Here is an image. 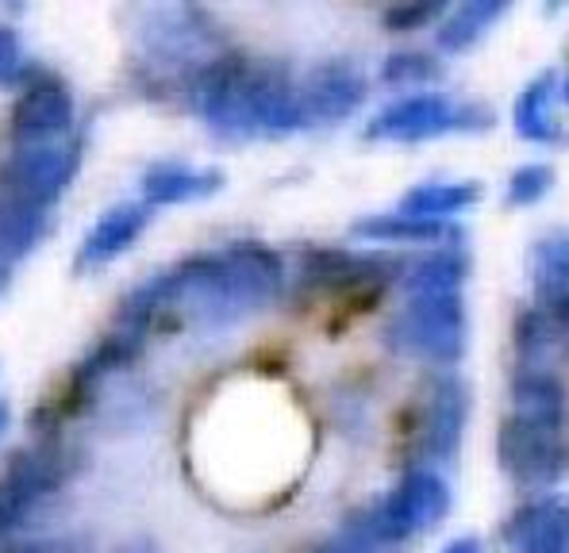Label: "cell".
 Returning a JSON list of instances; mask_svg holds the SVG:
<instances>
[{
    "label": "cell",
    "mask_w": 569,
    "mask_h": 553,
    "mask_svg": "<svg viewBox=\"0 0 569 553\" xmlns=\"http://www.w3.org/2000/svg\"><path fill=\"white\" fill-rule=\"evenodd\" d=\"M405 265L389 262L378 254H350V250L335 247H308L297 258V273L292 281L305 292H358V289H378L385 281H397Z\"/></svg>",
    "instance_id": "13"
},
{
    "label": "cell",
    "mask_w": 569,
    "mask_h": 553,
    "mask_svg": "<svg viewBox=\"0 0 569 553\" xmlns=\"http://www.w3.org/2000/svg\"><path fill=\"white\" fill-rule=\"evenodd\" d=\"M81 170V139L50 147H16L0 158V197L23 200L36 208H54Z\"/></svg>",
    "instance_id": "10"
},
{
    "label": "cell",
    "mask_w": 569,
    "mask_h": 553,
    "mask_svg": "<svg viewBox=\"0 0 569 553\" xmlns=\"http://www.w3.org/2000/svg\"><path fill=\"white\" fill-rule=\"evenodd\" d=\"M442 73V62L427 50H392L381 62V86L389 89H412L427 86Z\"/></svg>",
    "instance_id": "25"
},
{
    "label": "cell",
    "mask_w": 569,
    "mask_h": 553,
    "mask_svg": "<svg viewBox=\"0 0 569 553\" xmlns=\"http://www.w3.org/2000/svg\"><path fill=\"white\" fill-rule=\"evenodd\" d=\"M370 97V81L350 58H328L308 66L305 78H297L300 128L323 131L335 123H347Z\"/></svg>",
    "instance_id": "11"
},
{
    "label": "cell",
    "mask_w": 569,
    "mask_h": 553,
    "mask_svg": "<svg viewBox=\"0 0 569 553\" xmlns=\"http://www.w3.org/2000/svg\"><path fill=\"white\" fill-rule=\"evenodd\" d=\"M531 289H535V300L569 296V231L547 234L542 242H535Z\"/></svg>",
    "instance_id": "24"
},
{
    "label": "cell",
    "mask_w": 569,
    "mask_h": 553,
    "mask_svg": "<svg viewBox=\"0 0 569 553\" xmlns=\"http://www.w3.org/2000/svg\"><path fill=\"white\" fill-rule=\"evenodd\" d=\"M312 553H370V550H362V546H355L350 539H342V534H335V539H328L323 546H316Z\"/></svg>",
    "instance_id": "32"
},
{
    "label": "cell",
    "mask_w": 569,
    "mask_h": 553,
    "mask_svg": "<svg viewBox=\"0 0 569 553\" xmlns=\"http://www.w3.org/2000/svg\"><path fill=\"white\" fill-rule=\"evenodd\" d=\"M466 415H470V392L466 381H458L450 369L427 376L423 396L416 404L412 419V461L416 469L447 465L458 454V442L466 431Z\"/></svg>",
    "instance_id": "9"
},
{
    "label": "cell",
    "mask_w": 569,
    "mask_h": 553,
    "mask_svg": "<svg viewBox=\"0 0 569 553\" xmlns=\"http://www.w3.org/2000/svg\"><path fill=\"white\" fill-rule=\"evenodd\" d=\"M8 276H12V270H8V265H0V296L8 292Z\"/></svg>",
    "instance_id": "34"
},
{
    "label": "cell",
    "mask_w": 569,
    "mask_h": 553,
    "mask_svg": "<svg viewBox=\"0 0 569 553\" xmlns=\"http://www.w3.org/2000/svg\"><path fill=\"white\" fill-rule=\"evenodd\" d=\"M150 220H154V208L142 204V200H120V204L104 208L93 220V228L86 231V239H81L73 270L97 273V270H104V265L120 262V258L142 239Z\"/></svg>",
    "instance_id": "15"
},
{
    "label": "cell",
    "mask_w": 569,
    "mask_h": 553,
    "mask_svg": "<svg viewBox=\"0 0 569 553\" xmlns=\"http://www.w3.org/2000/svg\"><path fill=\"white\" fill-rule=\"evenodd\" d=\"M81 454L66 439H36L12 450L0 469V546L47 515V507L73 481Z\"/></svg>",
    "instance_id": "4"
},
{
    "label": "cell",
    "mask_w": 569,
    "mask_h": 553,
    "mask_svg": "<svg viewBox=\"0 0 569 553\" xmlns=\"http://www.w3.org/2000/svg\"><path fill=\"white\" fill-rule=\"evenodd\" d=\"M50 228H54V220H50L47 208L0 197V265L12 270L16 262L36 254L50 239Z\"/></svg>",
    "instance_id": "21"
},
{
    "label": "cell",
    "mask_w": 569,
    "mask_h": 553,
    "mask_svg": "<svg viewBox=\"0 0 569 553\" xmlns=\"http://www.w3.org/2000/svg\"><path fill=\"white\" fill-rule=\"evenodd\" d=\"M228 173L216 170V165H189L178 158H162V162H150L139 178L142 204L150 208H173V204H197L216 192H223Z\"/></svg>",
    "instance_id": "16"
},
{
    "label": "cell",
    "mask_w": 569,
    "mask_h": 553,
    "mask_svg": "<svg viewBox=\"0 0 569 553\" xmlns=\"http://www.w3.org/2000/svg\"><path fill=\"white\" fill-rule=\"evenodd\" d=\"M186 104L212 135L228 142L289 139L300 128L297 73L284 62L220 50L181 86Z\"/></svg>",
    "instance_id": "2"
},
{
    "label": "cell",
    "mask_w": 569,
    "mask_h": 553,
    "mask_svg": "<svg viewBox=\"0 0 569 553\" xmlns=\"http://www.w3.org/2000/svg\"><path fill=\"white\" fill-rule=\"evenodd\" d=\"M508 400H512V415L527 419V423L569 431V389L555 369L516 365L512 381H508Z\"/></svg>",
    "instance_id": "17"
},
{
    "label": "cell",
    "mask_w": 569,
    "mask_h": 553,
    "mask_svg": "<svg viewBox=\"0 0 569 553\" xmlns=\"http://www.w3.org/2000/svg\"><path fill=\"white\" fill-rule=\"evenodd\" d=\"M139 39H142V50H147L150 70H173L181 86H186L208 58L220 54V50H216L220 47L216 20L204 8H192V4L142 12Z\"/></svg>",
    "instance_id": "7"
},
{
    "label": "cell",
    "mask_w": 569,
    "mask_h": 553,
    "mask_svg": "<svg viewBox=\"0 0 569 553\" xmlns=\"http://www.w3.org/2000/svg\"><path fill=\"white\" fill-rule=\"evenodd\" d=\"M0 553H86L78 539H16L4 542Z\"/></svg>",
    "instance_id": "29"
},
{
    "label": "cell",
    "mask_w": 569,
    "mask_h": 553,
    "mask_svg": "<svg viewBox=\"0 0 569 553\" xmlns=\"http://www.w3.org/2000/svg\"><path fill=\"white\" fill-rule=\"evenodd\" d=\"M497 458L505 476L523 492H555L569 476V431L508 412L500 419Z\"/></svg>",
    "instance_id": "8"
},
{
    "label": "cell",
    "mask_w": 569,
    "mask_h": 553,
    "mask_svg": "<svg viewBox=\"0 0 569 553\" xmlns=\"http://www.w3.org/2000/svg\"><path fill=\"white\" fill-rule=\"evenodd\" d=\"M550 189H555V165L527 162L520 170H512V178H508L505 204L508 208H535L539 200L550 197Z\"/></svg>",
    "instance_id": "26"
},
{
    "label": "cell",
    "mask_w": 569,
    "mask_h": 553,
    "mask_svg": "<svg viewBox=\"0 0 569 553\" xmlns=\"http://www.w3.org/2000/svg\"><path fill=\"white\" fill-rule=\"evenodd\" d=\"M535 308H539L542 315H547V323L558 331V339L569 346V296H555V300H535Z\"/></svg>",
    "instance_id": "30"
},
{
    "label": "cell",
    "mask_w": 569,
    "mask_h": 553,
    "mask_svg": "<svg viewBox=\"0 0 569 553\" xmlns=\"http://www.w3.org/2000/svg\"><path fill=\"white\" fill-rule=\"evenodd\" d=\"M466 276H470V250H462L458 242H442L416 258L412 265H405L400 289L405 296H455L462 292Z\"/></svg>",
    "instance_id": "19"
},
{
    "label": "cell",
    "mask_w": 569,
    "mask_h": 553,
    "mask_svg": "<svg viewBox=\"0 0 569 553\" xmlns=\"http://www.w3.org/2000/svg\"><path fill=\"white\" fill-rule=\"evenodd\" d=\"M455 492H450L447 476L439 469H405L392 492H385L373 504L355 507L342 519V539L355 546L381 553L389 546H405V542L420 539V534L435 531L442 519L450 515Z\"/></svg>",
    "instance_id": "3"
},
{
    "label": "cell",
    "mask_w": 569,
    "mask_h": 553,
    "mask_svg": "<svg viewBox=\"0 0 569 553\" xmlns=\"http://www.w3.org/2000/svg\"><path fill=\"white\" fill-rule=\"evenodd\" d=\"M497 123L492 108H485L481 100H450L447 92H408L397 97L392 104H385L362 135L370 142H431L447 135H485Z\"/></svg>",
    "instance_id": "5"
},
{
    "label": "cell",
    "mask_w": 569,
    "mask_h": 553,
    "mask_svg": "<svg viewBox=\"0 0 569 553\" xmlns=\"http://www.w3.org/2000/svg\"><path fill=\"white\" fill-rule=\"evenodd\" d=\"M508 553H569V500L562 492L527 496L500 526Z\"/></svg>",
    "instance_id": "14"
},
{
    "label": "cell",
    "mask_w": 569,
    "mask_h": 553,
    "mask_svg": "<svg viewBox=\"0 0 569 553\" xmlns=\"http://www.w3.org/2000/svg\"><path fill=\"white\" fill-rule=\"evenodd\" d=\"M485 197L481 181H423L400 197L397 212L420 215V220H450V215L470 212Z\"/></svg>",
    "instance_id": "23"
},
{
    "label": "cell",
    "mask_w": 569,
    "mask_h": 553,
    "mask_svg": "<svg viewBox=\"0 0 569 553\" xmlns=\"http://www.w3.org/2000/svg\"><path fill=\"white\" fill-rule=\"evenodd\" d=\"M350 234L362 242H408V247H442V242H455L458 228L450 220H420V215H405V212H381V215H366V220L350 223Z\"/></svg>",
    "instance_id": "20"
},
{
    "label": "cell",
    "mask_w": 569,
    "mask_h": 553,
    "mask_svg": "<svg viewBox=\"0 0 569 553\" xmlns=\"http://www.w3.org/2000/svg\"><path fill=\"white\" fill-rule=\"evenodd\" d=\"M73 123H78V100H73V92L54 73H36L12 104L8 139H12V150L50 147V142L73 139Z\"/></svg>",
    "instance_id": "12"
},
{
    "label": "cell",
    "mask_w": 569,
    "mask_h": 553,
    "mask_svg": "<svg viewBox=\"0 0 569 553\" xmlns=\"http://www.w3.org/2000/svg\"><path fill=\"white\" fill-rule=\"evenodd\" d=\"M466 300L455 296H408L405 308L385 326L389 350L405 358H416L435 369H455L466 358Z\"/></svg>",
    "instance_id": "6"
},
{
    "label": "cell",
    "mask_w": 569,
    "mask_h": 553,
    "mask_svg": "<svg viewBox=\"0 0 569 553\" xmlns=\"http://www.w3.org/2000/svg\"><path fill=\"white\" fill-rule=\"evenodd\" d=\"M8 423H12V412H8V404H4V400H0V439H4Z\"/></svg>",
    "instance_id": "33"
},
{
    "label": "cell",
    "mask_w": 569,
    "mask_h": 553,
    "mask_svg": "<svg viewBox=\"0 0 569 553\" xmlns=\"http://www.w3.org/2000/svg\"><path fill=\"white\" fill-rule=\"evenodd\" d=\"M31 78H36V66L23 54L20 36L0 28V89H23Z\"/></svg>",
    "instance_id": "28"
},
{
    "label": "cell",
    "mask_w": 569,
    "mask_h": 553,
    "mask_svg": "<svg viewBox=\"0 0 569 553\" xmlns=\"http://www.w3.org/2000/svg\"><path fill=\"white\" fill-rule=\"evenodd\" d=\"M442 16H447L442 0H412V4H389L381 12V23L392 36H412V31H423V28H431V23H439Z\"/></svg>",
    "instance_id": "27"
},
{
    "label": "cell",
    "mask_w": 569,
    "mask_h": 553,
    "mask_svg": "<svg viewBox=\"0 0 569 553\" xmlns=\"http://www.w3.org/2000/svg\"><path fill=\"white\" fill-rule=\"evenodd\" d=\"M284 289V258L258 239H236L154 273L120 300L116 326L131 334L220 331L270 308Z\"/></svg>",
    "instance_id": "1"
},
{
    "label": "cell",
    "mask_w": 569,
    "mask_h": 553,
    "mask_svg": "<svg viewBox=\"0 0 569 553\" xmlns=\"http://www.w3.org/2000/svg\"><path fill=\"white\" fill-rule=\"evenodd\" d=\"M508 16L505 0H470V4L447 8V16L439 20V31H435V47L442 54H466L497 28Z\"/></svg>",
    "instance_id": "22"
},
{
    "label": "cell",
    "mask_w": 569,
    "mask_h": 553,
    "mask_svg": "<svg viewBox=\"0 0 569 553\" xmlns=\"http://www.w3.org/2000/svg\"><path fill=\"white\" fill-rule=\"evenodd\" d=\"M562 97L569 100V70H566V89H562Z\"/></svg>",
    "instance_id": "35"
},
{
    "label": "cell",
    "mask_w": 569,
    "mask_h": 553,
    "mask_svg": "<svg viewBox=\"0 0 569 553\" xmlns=\"http://www.w3.org/2000/svg\"><path fill=\"white\" fill-rule=\"evenodd\" d=\"M555 100H558V73L555 70L535 73L512 104L516 135H520L523 142H535V147H562L566 128L555 115Z\"/></svg>",
    "instance_id": "18"
},
{
    "label": "cell",
    "mask_w": 569,
    "mask_h": 553,
    "mask_svg": "<svg viewBox=\"0 0 569 553\" xmlns=\"http://www.w3.org/2000/svg\"><path fill=\"white\" fill-rule=\"evenodd\" d=\"M439 553H485V542L477 539V534H458V539H450Z\"/></svg>",
    "instance_id": "31"
}]
</instances>
